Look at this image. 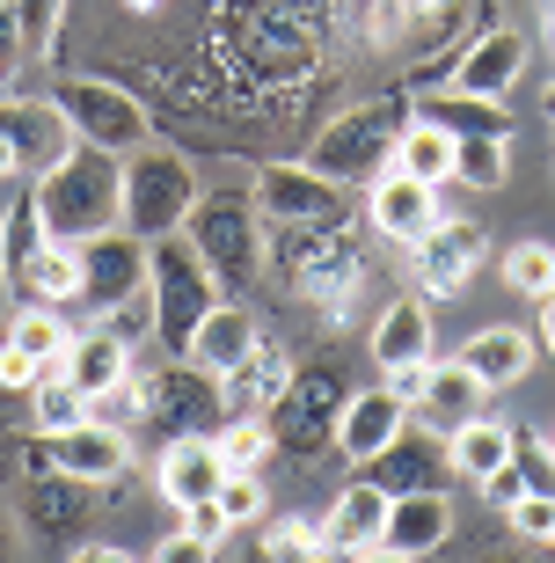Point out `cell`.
<instances>
[{
    "label": "cell",
    "mask_w": 555,
    "mask_h": 563,
    "mask_svg": "<svg viewBox=\"0 0 555 563\" xmlns=\"http://www.w3.org/2000/svg\"><path fill=\"white\" fill-rule=\"evenodd\" d=\"M176 520H184V534H198V542H226V534H234V527H226V512H220V498H198V505H184Z\"/></svg>",
    "instance_id": "46"
},
{
    "label": "cell",
    "mask_w": 555,
    "mask_h": 563,
    "mask_svg": "<svg viewBox=\"0 0 555 563\" xmlns=\"http://www.w3.org/2000/svg\"><path fill=\"white\" fill-rule=\"evenodd\" d=\"M344 380L336 366H292L286 396L264 410V432H270V454H292V461H314L336 446V410H344Z\"/></svg>",
    "instance_id": "8"
},
{
    "label": "cell",
    "mask_w": 555,
    "mask_h": 563,
    "mask_svg": "<svg viewBox=\"0 0 555 563\" xmlns=\"http://www.w3.org/2000/svg\"><path fill=\"white\" fill-rule=\"evenodd\" d=\"M242 563H314V556H278V549H270V542H256V549H248Z\"/></svg>",
    "instance_id": "50"
},
{
    "label": "cell",
    "mask_w": 555,
    "mask_h": 563,
    "mask_svg": "<svg viewBox=\"0 0 555 563\" xmlns=\"http://www.w3.org/2000/svg\"><path fill=\"white\" fill-rule=\"evenodd\" d=\"M256 220H264V212H256V198H242V190H212V198H198L190 220H184V242L212 272L220 300L226 292L242 300V292L264 278V228H256Z\"/></svg>",
    "instance_id": "3"
},
{
    "label": "cell",
    "mask_w": 555,
    "mask_h": 563,
    "mask_svg": "<svg viewBox=\"0 0 555 563\" xmlns=\"http://www.w3.org/2000/svg\"><path fill=\"white\" fill-rule=\"evenodd\" d=\"M0 132H8V146H15L22 176H44V168L74 146V132H66V118L52 103H0Z\"/></svg>",
    "instance_id": "27"
},
{
    "label": "cell",
    "mask_w": 555,
    "mask_h": 563,
    "mask_svg": "<svg viewBox=\"0 0 555 563\" xmlns=\"http://www.w3.org/2000/svg\"><path fill=\"white\" fill-rule=\"evenodd\" d=\"M8 52H22V44H15V30H0V74H8Z\"/></svg>",
    "instance_id": "53"
},
{
    "label": "cell",
    "mask_w": 555,
    "mask_h": 563,
    "mask_svg": "<svg viewBox=\"0 0 555 563\" xmlns=\"http://www.w3.org/2000/svg\"><path fill=\"white\" fill-rule=\"evenodd\" d=\"M439 220H446L439 184H417V176H402V168H388V176L366 184V228L380 234V242H395V250H410L417 234H432Z\"/></svg>",
    "instance_id": "15"
},
{
    "label": "cell",
    "mask_w": 555,
    "mask_h": 563,
    "mask_svg": "<svg viewBox=\"0 0 555 563\" xmlns=\"http://www.w3.org/2000/svg\"><path fill=\"white\" fill-rule=\"evenodd\" d=\"M519 490H526V476H519L512 461H504V468H497V476H482V498H490V505H497V512H504V505H512V498H519Z\"/></svg>",
    "instance_id": "47"
},
{
    "label": "cell",
    "mask_w": 555,
    "mask_h": 563,
    "mask_svg": "<svg viewBox=\"0 0 555 563\" xmlns=\"http://www.w3.org/2000/svg\"><path fill=\"white\" fill-rule=\"evenodd\" d=\"M278 556H314V563H330V534H322V520H278L264 534Z\"/></svg>",
    "instance_id": "42"
},
{
    "label": "cell",
    "mask_w": 555,
    "mask_h": 563,
    "mask_svg": "<svg viewBox=\"0 0 555 563\" xmlns=\"http://www.w3.org/2000/svg\"><path fill=\"white\" fill-rule=\"evenodd\" d=\"M504 176H512V140H460V154H453V184L504 190Z\"/></svg>",
    "instance_id": "37"
},
{
    "label": "cell",
    "mask_w": 555,
    "mask_h": 563,
    "mask_svg": "<svg viewBox=\"0 0 555 563\" xmlns=\"http://www.w3.org/2000/svg\"><path fill=\"white\" fill-rule=\"evenodd\" d=\"M124 8H132V15H154V8H162V0H124Z\"/></svg>",
    "instance_id": "54"
},
{
    "label": "cell",
    "mask_w": 555,
    "mask_h": 563,
    "mask_svg": "<svg viewBox=\"0 0 555 563\" xmlns=\"http://www.w3.org/2000/svg\"><path fill=\"white\" fill-rule=\"evenodd\" d=\"M541 344H548V352H555V292H548V300H541Z\"/></svg>",
    "instance_id": "52"
},
{
    "label": "cell",
    "mask_w": 555,
    "mask_h": 563,
    "mask_svg": "<svg viewBox=\"0 0 555 563\" xmlns=\"http://www.w3.org/2000/svg\"><path fill=\"white\" fill-rule=\"evenodd\" d=\"M264 264H278L300 300L322 308V322H351L358 300H366V256H358V234L351 220L330 228H278V242H264Z\"/></svg>",
    "instance_id": "2"
},
{
    "label": "cell",
    "mask_w": 555,
    "mask_h": 563,
    "mask_svg": "<svg viewBox=\"0 0 555 563\" xmlns=\"http://www.w3.org/2000/svg\"><path fill=\"white\" fill-rule=\"evenodd\" d=\"M212 498H220V512H226V527H234V534H248V527H256V520L270 512L264 476H226L220 490H212Z\"/></svg>",
    "instance_id": "41"
},
{
    "label": "cell",
    "mask_w": 555,
    "mask_h": 563,
    "mask_svg": "<svg viewBox=\"0 0 555 563\" xmlns=\"http://www.w3.org/2000/svg\"><path fill=\"white\" fill-rule=\"evenodd\" d=\"M512 468L526 476V490L555 498V439L548 432H512Z\"/></svg>",
    "instance_id": "40"
},
{
    "label": "cell",
    "mask_w": 555,
    "mask_h": 563,
    "mask_svg": "<svg viewBox=\"0 0 555 563\" xmlns=\"http://www.w3.org/2000/svg\"><path fill=\"white\" fill-rule=\"evenodd\" d=\"M482 242H490V234L475 228V220H439L432 234L410 242V286L424 292V300L468 292V278L482 272Z\"/></svg>",
    "instance_id": "12"
},
{
    "label": "cell",
    "mask_w": 555,
    "mask_h": 563,
    "mask_svg": "<svg viewBox=\"0 0 555 563\" xmlns=\"http://www.w3.org/2000/svg\"><path fill=\"white\" fill-rule=\"evenodd\" d=\"M504 461H512V424H497V418H468L460 432H446V468H453V476L482 483V476H497Z\"/></svg>",
    "instance_id": "32"
},
{
    "label": "cell",
    "mask_w": 555,
    "mask_h": 563,
    "mask_svg": "<svg viewBox=\"0 0 555 563\" xmlns=\"http://www.w3.org/2000/svg\"><path fill=\"white\" fill-rule=\"evenodd\" d=\"M504 286L526 292V300H548L555 292V242H534V234L512 242V250H504Z\"/></svg>",
    "instance_id": "38"
},
{
    "label": "cell",
    "mask_w": 555,
    "mask_h": 563,
    "mask_svg": "<svg viewBox=\"0 0 555 563\" xmlns=\"http://www.w3.org/2000/svg\"><path fill=\"white\" fill-rule=\"evenodd\" d=\"M146 308H154V344L168 358H184L190 330L220 308V286H212V272L198 264V250H190L184 234L146 242Z\"/></svg>",
    "instance_id": "5"
},
{
    "label": "cell",
    "mask_w": 555,
    "mask_h": 563,
    "mask_svg": "<svg viewBox=\"0 0 555 563\" xmlns=\"http://www.w3.org/2000/svg\"><path fill=\"white\" fill-rule=\"evenodd\" d=\"M140 292H146V242H132L124 228L81 242V308L88 314H110L124 300H140Z\"/></svg>",
    "instance_id": "14"
},
{
    "label": "cell",
    "mask_w": 555,
    "mask_h": 563,
    "mask_svg": "<svg viewBox=\"0 0 555 563\" xmlns=\"http://www.w3.org/2000/svg\"><path fill=\"white\" fill-rule=\"evenodd\" d=\"M8 8H15V0H0V30H15V22H8Z\"/></svg>",
    "instance_id": "55"
},
{
    "label": "cell",
    "mask_w": 555,
    "mask_h": 563,
    "mask_svg": "<svg viewBox=\"0 0 555 563\" xmlns=\"http://www.w3.org/2000/svg\"><path fill=\"white\" fill-rule=\"evenodd\" d=\"M504 520H512V534H526V542H555V498H541V490H519V498L504 505Z\"/></svg>",
    "instance_id": "43"
},
{
    "label": "cell",
    "mask_w": 555,
    "mask_h": 563,
    "mask_svg": "<svg viewBox=\"0 0 555 563\" xmlns=\"http://www.w3.org/2000/svg\"><path fill=\"white\" fill-rule=\"evenodd\" d=\"M366 476L380 483L388 498H395V490H439V483L453 476V468H446V439H439V432H402L395 446H380V454L366 461Z\"/></svg>",
    "instance_id": "23"
},
{
    "label": "cell",
    "mask_w": 555,
    "mask_h": 563,
    "mask_svg": "<svg viewBox=\"0 0 555 563\" xmlns=\"http://www.w3.org/2000/svg\"><path fill=\"white\" fill-rule=\"evenodd\" d=\"M0 563H8V534H0Z\"/></svg>",
    "instance_id": "58"
},
{
    "label": "cell",
    "mask_w": 555,
    "mask_h": 563,
    "mask_svg": "<svg viewBox=\"0 0 555 563\" xmlns=\"http://www.w3.org/2000/svg\"><path fill=\"white\" fill-rule=\"evenodd\" d=\"M220 483H226V461H220V446H212V432H176L162 446V461H154V490H162L176 512L212 498Z\"/></svg>",
    "instance_id": "19"
},
{
    "label": "cell",
    "mask_w": 555,
    "mask_h": 563,
    "mask_svg": "<svg viewBox=\"0 0 555 563\" xmlns=\"http://www.w3.org/2000/svg\"><path fill=\"white\" fill-rule=\"evenodd\" d=\"M22 162H15V146H8V132H0V184H15Z\"/></svg>",
    "instance_id": "51"
},
{
    "label": "cell",
    "mask_w": 555,
    "mask_h": 563,
    "mask_svg": "<svg viewBox=\"0 0 555 563\" xmlns=\"http://www.w3.org/2000/svg\"><path fill=\"white\" fill-rule=\"evenodd\" d=\"M432 300L424 292H402V300H388L380 308V322H373V366L380 374H417V366H432Z\"/></svg>",
    "instance_id": "18"
},
{
    "label": "cell",
    "mask_w": 555,
    "mask_h": 563,
    "mask_svg": "<svg viewBox=\"0 0 555 563\" xmlns=\"http://www.w3.org/2000/svg\"><path fill=\"white\" fill-rule=\"evenodd\" d=\"M402 125H410V96H373V103L344 110V118H330L322 125V140H314L308 168H322L330 184H373V176H388L395 168V140H402Z\"/></svg>",
    "instance_id": "4"
},
{
    "label": "cell",
    "mask_w": 555,
    "mask_h": 563,
    "mask_svg": "<svg viewBox=\"0 0 555 563\" xmlns=\"http://www.w3.org/2000/svg\"><path fill=\"white\" fill-rule=\"evenodd\" d=\"M59 374L81 388L88 402H110L132 380V344L124 336H110L103 322H88V330H74V344H66V358H59Z\"/></svg>",
    "instance_id": "20"
},
{
    "label": "cell",
    "mask_w": 555,
    "mask_h": 563,
    "mask_svg": "<svg viewBox=\"0 0 555 563\" xmlns=\"http://www.w3.org/2000/svg\"><path fill=\"white\" fill-rule=\"evenodd\" d=\"M541 103H548V118H555V81H548V96H541Z\"/></svg>",
    "instance_id": "56"
},
{
    "label": "cell",
    "mask_w": 555,
    "mask_h": 563,
    "mask_svg": "<svg viewBox=\"0 0 555 563\" xmlns=\"http://www.w3.org/2000/svg\"><path fill=\"white\" fill-rule=\"evenodd\" d=\"M44 242H52V234H44L37 190L22 184L15 198H8V212H0V286H8V292L22 286V272L37 264V250H44Z\"/></svg>",
    "instance_id": "30"
},
{
    "label": "cell",
    "mask_w": 555,
    "mask_h": 563,
    "mask_svg": "<svg viewBox=\"0 0 555 563\" xmlns=\"http://www.w3.org/2000/svg\"><path fill=\"white\" fill-rule=\"evenodd\" d=\"M206 190H198V168L176 154V146H140V154H124V220L118 228L132 242H168V234H184L190 206H198Z\"/></svg>",
    "instance_id": "6"
},
{
    "label": "cell",
    "mask_w": 555,
    "mask_h": 563,
    "mask_svg": "<svg viewBox=\"0 0 555 563\" xmlns=\"http://www.w3.org/2000/svg\"><path fill=\"white\" fill-rule=\"evenodd\" d=\"M410 432V402L395 396L388 380L380 388H351L344 410H336V454L351 461V468H366L380 446H395V439Z\"/></svg>",
    "instance_id": "16"
},
{
    "label": "cell",
    "mask_w": 555,
    "mask_h": 563,
    "mask_svg": "<svg viewBox=\"0 0 555 563\" xmlns=\"http://www.w3.org/2000/svg\"><path fill=\"white\" fill-rule=\"evenodd\" d=\"M256 314L242 308V300H220V308L206 314V322H198V330H190V344H184V358L190 366H206V374H234V366H242L248 358V344H256Z\"/></svg>",
    "instance_id": "26"
},
{
    "label": "cell",
    "mask_w": 555,
    "mask_h": 563,
    "mask_svg": "<svg viewBox=\"0 0 555 563\" xmlns=\"http://www.w3.org/2000/svg\"><path fill=\"white\" fill-rule=\"evenodd\" d=\"M88 505H96V483H74V476H30L22 520L37 527V534H81V527H88Z\"/></svg>",
    "instance_id": "29"
},
{
    "label": "cell",
    "mask_w": 555,
    "mask_h": 563,
    "mask_svg": "<svg viewBox=\"0 0 555 563\" xmlns=\"http://www.w3.org/2000/svg\"><path fill=\"white\" fill-rule=\"evenodd\" d=\"M460 366H468L482 388H519L526 366H534V344H526V330L497 322V330H475L468 344H460Z\"/></svg>",
    "instance_id": "28"
},
{
    "label": "cell",
    "mask_w": 555,
    "mask_h": 563,
    "mask_svg": "<svg viewBox=\"0 0 555 563\" xmlns=\"http://www.w3.org/2000/svg\"><path fill=\"white\" fill-rule=\"evenodd\" d=\"M482 396H490V388H482L460 358H432L424 380H417V396H410V418L424 424V432L446 439V432H460L468 418H482Z\"/></svg>",
    "instance_id": "17"
},
{
    "label": "cell",
    "mask_w": 555,
    "mask_h": 563,
    "mask_svg": "<svg viewBox=\"0 0 555 563\" xmlns=\"http://www.w3.org/2000/svg\"><path fill=\"white\" fill-rule=\"evenodd\" d=\"M66 563H140V556H132L124 542H81V549H74Z\"/></svg>",
    "instance_id": "48"
},
{
    "label": "cell",
    "mask_w": 555,
    "mask_h": 563,
    "mask_svg": "<svg viewBox=\"0 0 555 563\" xmlns=\"http://www.w3.org/2000/svg\"><path fill=\"white\" fill-rule=\"evenodd\" d=\"M22 461H30V476H74V483L110 490V483L132 476V439H124L118 424L88 418V424H74V432H37L22 446Z\"/></svg>",
    "instance_id": "9"
},
{
    "label": "cell",
    "mask_w": 555,
    "mask_h": 563,
    "mask_svg": "<svg viewBox=\"0 0 555 563\" xmlns=\"http://www.w3.org/2000/svg\"><path fill=\"white\" fill-rule=\"evenodd\" d=\"M453 154H460V140H453V132H439V125H424V118H410V125H402V140H395V168H402V176H417V184H439V190L453 184Z\"/></svg>",
    "instance_id": "33"
},
{
    "label": "cell",
    "mask_w": 555,
    "mask_h": 563,
    "mask_svg": "<svg viewBox=\"0 0 555 563\" xmlns=\"http://www.w3.org/2000/svg\"><path fill=\"white\" fill-rule=\"evenodd\" d=\"M8 22H15L22 59H52V44H59V30H66V0H15Z\"/></svg>",
    "instance_id": "36"
},
{
    "label": "cell",
    "mask_w": 555,
    "mask_h": 563,
    "mask_svg": "<svg viewBox=\"0 0 555 563\" xmlns=\"http://www.w3.org/2000/svg\"><path fill=\"white\" fill-rule=\"evenodd\" d=\"M526 59H534V44H526V30H482V37H468L460 52H453V74L446 88H460V96H490V103H504L519 81H526Z\"/></svg>",
    "instance_id": "13"
},
{
    "label": "cell",
    "mask_w": 555,
    "mask_h": 563,
    "mask_svg": "<svg viewBox=\"0 0 555 563\" xmlns=\"http://www.w3.org/2000/svg\"><path fill=\"white\" fill-rule=\"evenodd\" d=\"M30 190H37L44 234L52 242H74V250L124 220V162L103 154V146H88V140H74L44 176H30Z\"/></svg>",
    "instance_id": "1"
},
{
    "label": "cell",
    "mask_w": 555,
    "mask_h": 563,
    "mask_svg": "<svg viewBox=\"0 0 555 563\" xmlns=\"http://www.w3.org/2000/svg\"><path fill=\"white\" fill-rule=\"evenodd\" d=\"M15 300H37V308H81V250H74V242H44L37 264L22 272Z\"/></svg>",
    "instance_id": "31"
},
{
    "label": "cell",
    "mask_w": 555,
    "mask_h": 563,
    "mask_svg": "<svg viewBox=\"0 0 555 563\" xmlns=\"http://www.w3.org/2000/svg\"><path fill=\"white\" fill-rule=\"evenodd\" d=\"M88 410H96V402H88L59 366L30 388V424H37V432H74V424H88Z\"/></svg>",
    "instance_id": "35"
},
{
    "label": "cell",
    "mask_w": 555,
    "mask_h": 563,
    "mask_svg": "<svg viewBox=\"0 0 555 563\" xmlns=\"http://www.w3.org/2000/svg\"><path fill=\"white\" fill-rule=\"evenodd\" d=\"M548 44H555V8H548Z\"/></svg>",
    "instance_id": "57"
},
{
    "label": "cell",
    "mask_w": 555,
    "mask_h": 563,
    "mask_svg": "<svg viewBox=\"0 0 555 563\" xmlns=\"http://www.w3.org/2000/svg\"><path fill=\"white\" fill-rule=\"evenodd\" d=\"M344 563H417V556H402V549H388V542H373V549H358V556H344Z\"/></svg>",
    "instance_id": "49"
},
{
    "label": "cell",
    "mask_w": 555,
    "mask_h": 563,
    "mask_svg": "<svg viewBox=\"0 0 555 563\" xmlns=\"http://www.w3.org/2000/svg\"><path fill=\"white\" fill-rule=\"evenodd\" d=\"M286 380H292V352H286V344H270V336H256L242 366H234V374H220L226 418H264L270 402L286 396Z\"/></svg>",
    "instance_id": "21"
},
{
    "label": "cell",
    "mask_w": 555,
    "mask_h": 563,
    "mask_svg": "<svg viewBox=\"0 0 555 563\" xmlns=\"http://www.w3.org/2000/svg\"><path fill=\"white\" fill-rule=\"evenodd\" d=\"M453 534V498L446 490H395L388 498V527H380V542L402 549V556H432V549H446Z\"/></svg>",
    "instance_id": "22"
},
{
    "label": "cell",
    "mask_w": 555,
    "mask_h": 563,
    "mask_svg": "<svg viewBox=\"0 0 555 563\" xmlns=\"http://www.w3.org/2000/svg\"><path fill=\"white\" fill-rule=\"evenodd\" d=\"M146 563H220V542H198V534H184V527H176V534H162V542H154V556Z\"/></svg>",
    "instance_id": "45"
},
{
    "label": "cell",
    "mask_w": 555,
    "mask_h": 563,
    "mask_svg": "<svg viewBox=\"0 0 555 563\" xmlns=\"http://www.w3.org/2000/svg\"><path fill=\"white\" fill-rule=\"evenodd\" d=\"M44 103L66 118V132L88 146H103V154H140V146H154V118H146V103L132 96V88L103 81V74H59L52 81V96Z\"/></svg>",
    "instance_id": "7"
},
{
    "label": "cell",
    "mask_w": 555,
    "mask_h": 563,
    "mask_svg": "<svg viewBox=\"0 0 555 563\" xmlns=\"http://www.w3.org/2000/svg\"><path fill=\"white\" fill-rule=\"evenodd\" d=\"M0 330H8V344H15V352L37 358V366H59L66 344H74V322H66L59 308H37V300H22V308L8 314Z\"/></svg>",
    "instance_id": "34"
},
{
    "label": "cell",
    "mask_w": 555,
    "mask_h": 563,
    "mask_svg": "<svg viewBox=\"0 0 555 563\" xmlns=\"http://www.w3.org/2000/svg\"><path fill=\"white\" fill-rule=\"evenodd\" d=\"M380 527H388V490L373 476H358L351 490H336V505L322 512V534H330V556H358V549L380 542Z\"/></svg>",
    "instance_id": "25"
},
{
    "label": "cell",
    "mask_w": 555,
    "mask_h": 563,
    "mask_svg": "<svg viewBox=\"0 0 555 563\" xmlns=\"http://www.w3.org/2000/svg\"><path fill=\"white\" fill-rule=\"evenodd\" d=\"M248 198H256V212H264L270 228H330V220H351V190L330 184L308 162H264Z\"/></svg>",
    "instance_id": "10"
},
{
    "label": "cell",
    "mask_w": 555,
    "mask_h": 563,
    "mask_svg": "<svg viewBox=\"0 0 555 563\" xmlns=\"http://www.w3.org/2000/svg\"><path fill=\"white\" fill-rule=\"evenodd\" d=\"M140 418L168 424V432H220V424H226L220 374L190 366V358H168L162 374L140 380Z\"/></svg>",
    "instance_id": "11"
},
{
    "label": "cell",
    "mask_w": 555,
    "mask_h": 563,
    "mask_svg": "<svg viewBox=\"0 0 555 563\" xmlns=\"http://www.w3.org/2000/svg\"><path fill=\"white\" fill-rule=\"evenodd\" d=\"M410 118L453 132V140H512V110L490 96H460V88H424L410 103Z\"/></svg>",
    "instance_id": "24"
},
{
    "label": "cell",
    "mask_w": 555,
    "mask_h": 563,
    "mask_svg": "<svg viewBox=\"0 0 555 563\" xmlns=\"http://www.w3.org/2000/svg\"><path fill=\"white\" fill-rule=\"evenodd\" d=\"M212 446H220L226 476H256V468L270 461V432H264V418H226L220 432H212Z\"/></svg>",
    "instance_id": "39"
},
{
    "label": "cell",
    "mask_w": 555,
    "mask_h": 563,
    "mask_svg": "<svg viewBox=\"0 0 555 563\" xmlns=\"http://www.w3.org/2000/svg\"><path fill=\"white\" fill-rule=\"evenodd\" d=\"M44 374H52V366H37L30 352H15V344H8V330H0V396H30Z\"/></svg>",
    "instance_id": "44"
},
{
    "label": "cell",
    "mask_w": 555,
    "mask_h": 563,
    "mask_svg": "<svg viewBox=\"0 0 555 563\" xmlns=\"http://www.w3.org/2000/svg\"><path fill=\"white\" fill-rule=\"evenodd\" d=\"M548 549H555V542H548Z\"/></svg>",
    "instance_id": "59"
}]
</instances>
